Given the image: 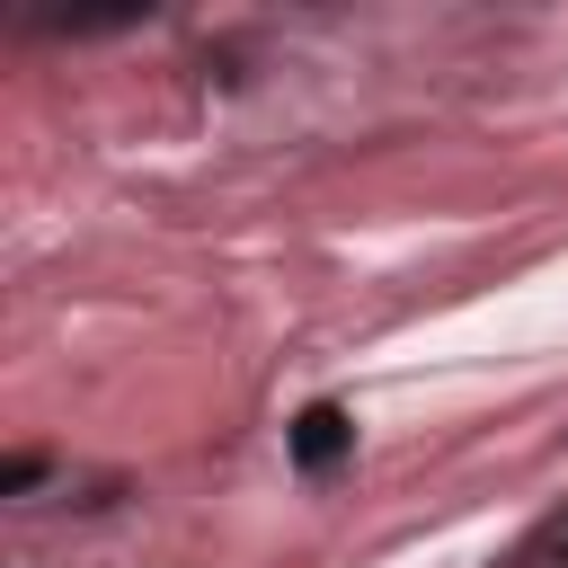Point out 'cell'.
<instances>
[{
    "label": "cell",
    "mask_w": 568,
    "mask_h": 568,
    "mask_svg": "<svg viewBox=\"0 0 568 568\" xmlns=\"http://www.w3.org/2000/svg\"><path fill=\"white\" fill-rule=\"evenodd\" d=\"M346 453H355V417H346L337 399H311V408L293 417V462H302V470H337Z\"/></svg>",
    "instance_id": "cell-1"
}]
</instances>
